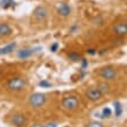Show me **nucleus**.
<instances>
[{"label":"nucleus","mask_w":127,"mask_h":127,"mask_svg":"<svg viewBox=\"0 0 127 127\" xmlns=\"http://www.w3.org/2000/svg\"><path fill=\"white\" fill-rule=\"evenodd\" d=\"M100 76L104 79H107V81L114 79L117 76V70L113 66H105L100 70Z\"/></svg>","instance_id":"nucleus-6"},{"label":"nucleus","mask_w":127,"mask_h":127,"mask_svg":"<svg viewBox=\"0 0 127 127\" xmlns=\"http://www.w3.org/2000/svg\"><path fill=\"white\" fill-rule=\"evenodd\" d=\"M113 33L117 36H126L127 35V21H118L112 27Z\"/></svg>","instance_id":"nucleus-5"},{"label":"nucleus","mask_w":127,"mask_h":127,"mask_svg":"<svg viewBox=\"0 0 127 127\" xmlns=\"http://www.w3.org/2000/svg\"><path fill=\"white\" fill-rule=\"evenodd\" d=\"M86 97H88V99H90L91 101H97V100L101 99L103 92H101L98 88L97 89H95V88L89 89L88 91H86Z\"/></svg>","instance_id":"nucleus-9"},{"label":"nucleus","mask_w":127,"mask_h":127,"mask_svg":"<svg viewBox=\"0 0 127 127\" xmlns=\"http://www.w3.org/2000/svg\"><path fill=\"white\" fill-rule=\"evenodd\" d=\"M86 127H104L98 121H93V123H90L89 125H86Z\"/></svg>","instance_id":"nucleus-17"},{"label":"nucleus","mask_w":127,"mask_h":127,"mask_svg":"<svg viewBox=\"0 0 127 127\" xmlns=\"http://www.w3.org/2000/svg\"><path fill=\"white\" fill-rule=\"evenodd\" d=\"M0 75H1V71H0Z\"/></svg>","instance_id":"nucleus-24"},{"label":"nucleus","mask_w":127,"mask_h":127,"mask_svg":"<svg viewBox=\"0 0 127 127\" xmlns=\"http://www.w3.org/2000/svg\"><path fill=\"white\" fill-rule=\"evenodd\" d=\"M43 127H57V124L56 123H48V124H46Z\"/></svg>","instance_id":"nucleus-20"},{"label":"nucleus","mask_w":127,"mask_h":127,"mask_svg":"<svg viewBox=\"0 0 127 127\" xmlns=\"http://www.w3.org/2000/svg\"><path fill=\"white\" fill-rule=\"evenodd\" d=\"M114 106H116V117H120L123 113V107L120 106L119 103H114Z\"/></svg>","instance_id":"nucleus-16"},{"label":"nucleus","mask_w":127,"mask_h":127,"mask_svg":"<svg viewBox=\"0 0 127 127\" xmlns=\"http://www.w3.org/2000/svg\"><path fill=\"white\" fill-rule=\"evenodd\" d=\"M101 114H103V118H108V117H111L112 114V111L110 107H104L103 108V111H101Z\"/></svg>","instance_id":"nucleus-14"},{"label":"nucleus","mask_w":127,"mask_h":127,"mask_svg":"<svg viewBox=\"0 0 127 127\" xmlns=\"http://www.w3.org/2000/svg\"><path fill=\"white\" fill-rule=\"evenodd\" d=\"M82 68H83V69H85V68H86V66H88V61H86V60H84V58H82Z\"/></svg>","instance_id":"nucleus-21"},{"label":"nucleus","mask_w":127,"mask_h":127,"mask_svg":"<svg viewBox=\"0 0 127 127\" xmlns=\"http://www.w3.org/2000/svg\"><path fill=\"white\" fill-rule=\"evenodd\" d=\"M46 101H47V97L43 93H33L29 97V99H28L29 105L35 108H39L41 106H43V105L46 104Z\"/></svg>","instance_id":"nucleus-3"},{"label":"nucleus","mask_w":127,"mask_h":127,"mask_svg":"<svg viewBox=\"0 0 127 127\" xmlns=\"http://www.w3.org/2000/svg\"><path fill=\"white\" fill-rule=\"evenodd\" d=\"M57 48H58V44L57 43H54L53 46L50 47V50H51L53 53H55V51H57Z\"/></svg>","instance_id":"nucleus-19"},{"label":"nucleus","mask_w":127,"mask_h":127,"mask_svg":"<svg viewBox=\"0 0 127 127\" xmlns=\"http://www.w3.org/2000/svg\"><path fill=\"white\" fill-rule=\"evenodd\" d=\"M78 99L75 96H65L62 99V106L68 111H75L78 107Z\"/></svg>","instance_id":"nucleus-4"},{"label":"nucleus","mask_w":127,"mask_h":127,"mask_svg":"<svg viewBox=\"0 0 127 127\" xmlns=\"http://www.w3.org/2000/svg\"><path fill=\"white\" fill-rule=\"evenodd\" d=\"M88 54H90V55H95L96 54V50L95 49H88V51H86Z\"/></svg>","instance_id":"nucleus-22"},{"label":"nucleus","mask_w":127,"mask_h":127,"mask_svg":"<svg viewBox=\"0 0 127 127\" xmlns=\"http://www.w3.org/2000/svg\"><path fill=\"white\" fill-rule=\"evenodd\" d=\"M40 48H37V49H34V48H27V49H22L20 50V51H18V58H20V60H25V58H28L31 57V56H33V55L36 53V50H39Z\"/></svg>","instance_id":"nucleus-11"},{"label":"nucleus","mask_w":127,"mask_h":127,"mask_svg":"<svg viewBox=\"0 0 127 127\" xmlns=\"http://www.w3.org/2000/svg\"><path fill=\"white\" fill-rule=\"evenodd\" d=\"M13 33V28L7 22H0V37H8Z\"/></svg>","instance_id":"nucleus-10"},{"label":"nucleus","mask_w":127,"mask_h":127,"mask_svg":"<svg viewBox=\"0 0 127 127\" xmlns=\"http://www.w3.org/2000/svg\"><path fill=\"white\" fill-rule=\"evenodd\" d=\"M11 124L15 127H23V126H26V124H27V118H26L25 114L18 113V114H14V116L12 117Z\"/></svg>","instance_id":"nucleus-8"},{"label":"nucleus","mask_w":127,"mask_h":127,"mask_svg":"<svg viewBox=\"0 0 127 127\" xmlns=\"http://www.w3.org/2000/svg\"><path fill=\"white\" fill-rule=\"evenodd\" d=\"M39 85H40V86H42V88H50V86H51V84H50V83H48L47 81H41L39 83Z\"/></svg>","instance_id":"nucleus-18"},{"label":"nucleus","mask_w":127,"mask_h":127,"mask_svg":"<svg viewBox=\"0 0 127 127\" xmlns=\"http://www.w3.org/2000/svg\"><path fill=\"white\" fill-rule=\"evenodd\" d=\"M49 9L46 5H39L33 11V20L35 22H44L49 18Z\"/></svg>","instance_id":"nucleus-2"},{"label":"nucleus","mask_w":127,"mask_h":127,"mask_svg":"<svg viewBox=\"0 0 127 127\" xmlns=\"http://www.w3.org/2000/svg\"><path fill=\"white\" fill-rule=\"evenodd\" d=\"M15 48H16L15 42L8 43V44H6L5 47L0 48V56H1V55H7V54H9V53H12V51H14Z\"/></svg>","instance_id":"nucleus-12"},{"label":"nucleus","mask_w":127,"mask_h":127,"mask_svg":"<svg viewBox=\"0 0 127 127\" xmlns=\"http://www.w3.org/2000/svg\"><path fill=\"white\" fill-rule=\"evenodd\" d=\"M56 11H57V14L62 18H68V16L71 14V6L69 4H66V2H60L57 5V8H56Z\"/></svg>","instance_id":"nucleus-7"},{"label":"nucleus","mask_w":127,"mask_h":127,"mask_svg":"<svg viewBox=\"0 0 127 127\" xmlns=\"http://www.w3.org/2000/svg\"><path fill=\"white\" fill-rule=\"evenodd\" d=\"M31 127H43V126H41V125H39V124H35V125H32Z\"/></svg>","instance_id":"nucleus-23"},{"label":"nucleus","mask_w":127,"mask_h":127,"mask_svg":"<svg viewBox=\"0 0 127 127\" xmlns=\"http://www.w3.org/2000/svg\"><path fill=\"white\" fill-rule=\"evenodd\" d=\"M68 57H69L70 61H72V62H81V60H82V56L79 54H77V53H70Z\"/></svg>","instance_id":"nucleus-13"},{"label":"nucleus","mask_w":127,"mask_h":127,"mask_svg":"<svg viewBox=\"0 0 127 127\" xmlns=\"http://www.w3.org/2000/svg\"><path fill=\"white\" fill-rule=\"evenodd\" d=\"M27 86V79L20 76H15V77L9 78L6 83V88L8 91L12 92H20L23 89Z\"/></svg>","instance_id":"nucleus-1"},{"label":"nucleus","mask_w":127,"mask_h":127,"mask_svg":"<svg viewBox=\"0 0 127 127\" xmlns=\"http://www.w3.org/2000/svg\"><path fill=\"white\" fill-rule=\"evenodd\" d=\"M98 89H99L100 91L103 92V95L106 92H108V89H110V86H108L107 84H105V83H101V84L98 85Z\"/></svg>","instance_id":"nucleus-15"}]
</instances>
